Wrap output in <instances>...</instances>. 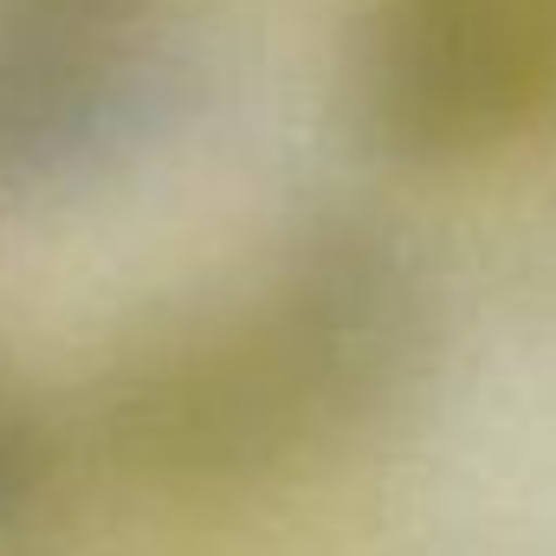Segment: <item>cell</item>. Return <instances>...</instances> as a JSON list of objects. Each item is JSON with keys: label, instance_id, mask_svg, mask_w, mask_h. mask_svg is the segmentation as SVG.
<instances>
[{"label": "cell", "instance_id": "5b68a950", "mask_svg": "<svg viewBox=\"0 0 556 556\" xmlns=\"http://www.w3.org/2000/svg\"><path fill=\"white\" fill-rule=\"evenodd\" d=\"M59 479V446H52V427L33 408V395L20 382L0 376V538L20 531L46 492Z\"/></svg>", "mask_w": 556, "mask_h": 556}, {"label": "cell", "instance_id": "3957f363", "mask_svg": "<svg viewBox=\"0 0 556 556\" xmlns=\"http://www.w3.org/2000/svg\"><path fill=\"white\" fill-rule=\"evenodd\" d=\"M551 78L538 0H369L343 52V111L395 168H459L525 137Z\"/></svg>", "mask_w": 556, "mask_h": 556}, {"label": "cell", "instance_id": "52a82bcc", "mask_svg": "<svg viewBox=\"0 0 556 556\" xmlns=\"http://www.w3.org/2000/svg\"><path fill=\"white\" fill-rule=\"evenodd\" d=\"M538 7H544V20H551V33H556V0H538Z\"/></svg>", "mask_w": 556, "mask_h": 556}, {"label": "cell", "instance_id": "277c9868", "mask_svg": "<svg viewBox=\"0 0 556 556\" xmlns=\"http://www.w3.org/2000/svg\"><path fill=\"white\" fill-rule=\"evenodd\" d=\"M188 85L130 20L0 0V201H52L130 168L175 130Z\"/></svg>", "mask_w": 556, "mask_h": 556}, {"label": "cell", "instance_id": "8992f818", "mask_svg": "<svg viewBox=\"0 0 556 556\" xmlns=\"http://www.w3.org/2000/svg\"><path fill=\"white\" fill-rule=\"evenodd\" d=\"M33 7H52V13H78V20H137L149 0H33Z\"/></svg>", "mask_w": 556, "mask_h": 556}, {"label": "cell", "instance_id": "6da1fadb", "mask_svg": "<svg viewBox=\"0 0 556 556\" xmlns=\"http://www.w3.org/2000/svg\"><path fill=\"white\" fill-rule=\"evenodd\" d=\"M311 453H343L415 408L440 369V291L415 247L363 214L304 220L247 291Z\"/></svg>", "mask_w": 556, "mask_h": 556}, {"label": "cell", "instance_id": "7a4b0ae2", "mask_svg": "<svg viewBox=\"0 0 556 556\" xmlns=\"http://www.w3.org/2000/svg\"><path fill=\"white\" fill-rule=\"evenodd\" d=\"M91 433L124 479L168 498H233L311 453L247 298L149 317L91 382Z\"/></svg>", "mask_w": 556, "mask_h": 556}]
</instances>
